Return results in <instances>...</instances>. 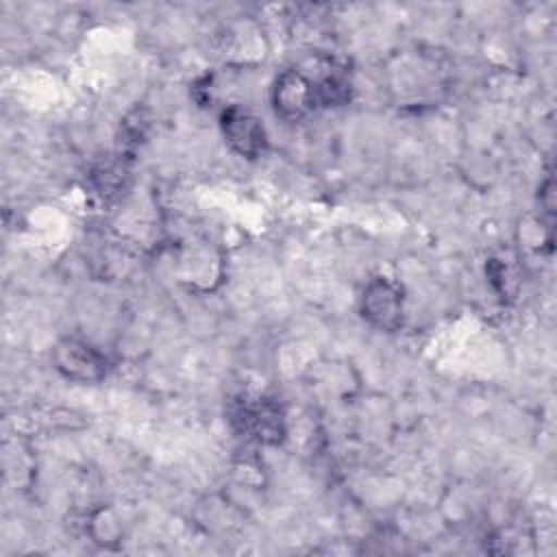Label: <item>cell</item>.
Segmentation results:
<instances>
[{"label": "cell", "instance_id": "7", "mask_svg": "<svg viewBox=\"0 0 557 557\" xmlns=\"http://www.w3.org/2000/svg\"><path fill=\"white\" fill-rule=\"evenodd\" d=\"M485 272H487V278H490L492 287L496 289V294L500 298L511 294V289H509V268L500 259H490L487 265H485Z\"/></svg>", "mask_w": 557, "mask_h": 557}, {"label": "cell", "instance_id": "5", "mask_svg": "<svg viewBox=\"0 0 557 557\" xmlns=\"http://www.w3.org/2000/svg\"><path fill=\"white\" fill-rule=\"evenodd\" d=\"M361 315L381 331H396L403 322V289L385 278H372L361 296Z\"/></svg>", "mask_w": 557, "mask_h": 557}, {"label": "cell", "instance_id": "1", "mask_svg": "<svg viewBox=\"0 0 557 557\" xmlns=\"http://www.w3.org/2000/svg\"><path fill=\"white\" fill-rule=\"evenodd\" d=\"M54 368L70 381L96 383L107 374V359L100 350L78 337H63L52 348Z\"/></svg>", "mask_w": 557, "mask_h": 557}, {"label": "cell", "instance_id": "2", "mask_svg": "<svg viewBox=\"0 0 557 557\" xmlns=\"http://www.w3.org/2000/svg\"><path fill=\"white\" fill-rule=\"evenodd\" d=\"M235 426L263 444H278L285 435V413L272 398L244 400L233 409Z\"/></svg>", "mask_w": 557, "mask_h": 557}, {"label": "cell", "instance_id": "4", "mask_svg": "<svg viewBox=\"0 0 557 557\" xmlns=\"http://www.w3.org/2000/svg\"><path fill=\"white\" fill-rule=\"evenodd\" d=\"M220 126L226 144L246 159H257L268 148V135L259 117L239 104H231L220 115Z\"/></svg>", "mask_w": 557, "mask_h": 557}, {"label": "cell", "instance_id": "3", "mask_svg": "<svg viewBox=\"0 0 557 557\" xmlns=\"http://www.w3.org/2000/svg\"><path fill=\"white\" fill-rule=\"evenodd\" d=\"M272 104L278 117L285 122H298L318 107L315 83L300 70H285L274 83Z\"/></svg>", "mask_w": 557, "mask_h": 557}, {"label": "cell", "instance_id": "6", "mask_svg": "<svg viewBox=\"0 0 557 557\" xmlns=\"http://www.w3.org/2000/svg\"><path fill=\"white\" fill-rule=\"evenodd\" d=\"M178 261H181L185 281L200 283V281L209 278V283H211L213 278L220 276V261L211 255V248H207L205 244L196 246V248H191V246L185 248L183 255L178 257Z\"/></svg>", "mask_w": 557, "mask_h": 557}]
</instances>
